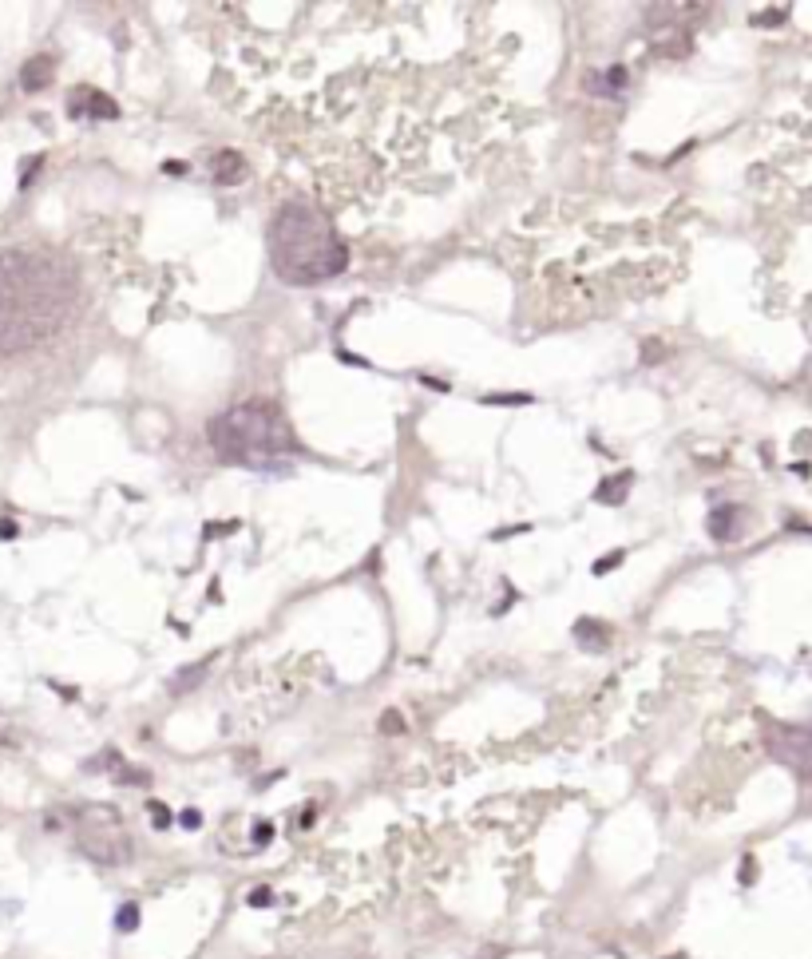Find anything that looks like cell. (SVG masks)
I'll return each mask as SVG.
<instances>
[{
    "label": "cell",
    "instance_id": "obj_12",
    "mask_svg": "<svg viewBox=\"0 0 812 959\" xmlns=\"http://www.w3.org/2000/svg\"><path fill=\"white\" fill-rule=\"evenodd\" d=\"M488 401H492V405H527L531 397H527V393H519V397H488Z\"/></svg>",
    "mask_w": 812,
    "mask_h": 959
},
{
    "label": "cell",
    "instance_id": "obj_13",
    "mask_svg": "<svg viewBox=\"0 0 812 959\" xmlns=\"http://www.w3.org/2000/svg\"><path fill=\"white\" fill-rule=\"evenodd\" d=\"M785 20V8H769V16H757V24H781Z\"/></svg>",
    "mask_w": 812,
    "mask_h": 959
},
{
    "label": "cell",
    "instance_id": "obj_3",
    "mask_svg": "<svg viewBox=\"0 0 812 959\" xmlns=\"http://www.w3.org/2000/svg\"><path fill=\"white\" fill-rule=\"evenodd\" d=\"M206 436L214 444V452L230 464H278L282 456L294 452V428L282 417V409L266 405V401H250V405H234L226 413H218Z\"/></svg>",
    "mask_w": 812,
    "mask_h": 959
},
{
    "label": "cell",
    "instance_id": "obj_6",
    "mask_svg": "<svg viewBox=\"0 0 812 959\" xmlns=\"http://www.w3.org/2000/svg\"><path fill=\"white\" fill-rule=\"evenodd\" d=\"M52 72H56V60H52V56H36V60H28V64H24V72H20V84H24L28 92H36V88H44V84L52 80Z\"/></svg>",
    "mask_w": 812,
    "mask_h": 959
},
{
    "label": "cell",
    "instance_id": "obj_1",
    "mask_svg": "<svg viewBox=\"0 0 812 959\" xmlns=\"http://www.w3.org/2000/svg\"><path fill=\"white\" fill-rule=\"evenodd\" d=\"M72 266L40 250L0 254V353H28L52 341L76 310Z\"/></svg>",
    "mask_w": 812,
    "mask_h": 959
},
{
    "label": "cell",
    "instance_id": "obj_15",
    "mask_svg": "<svg viewBox=\"0 0 812 959\" xmlns=\"http://www.w3.org/2000/svg\"><path fill=\"white\" fill-rule=\"evenodd\" d=\"M397 726H401L397 714H389V718H385V734H397Z\"/></svg>",
    "mask_w": 812,
    "mask_h": 959
},
{
    "label": "cell",
    "instance_id": "obj_8",
    "mask_svg": "<svg viewBox=\"0 0 812 959\" xmlns=\"http://www.w3.org/2000/svg\"><path fill=\"white\" fill-rule=\"evenodd\" d=\"M737 520H741V508H733V504L717 508V512L710 516V535H713V539H733V535H737V528H741Z\"/></svg>",
    "mask_w": 812,
    "mask_h": 959
},
{
    "label": "cell",
    "instance_id": "obj_4",
    "mask_svg": "<svg viewBox=\"0 0 812 959\" xmlns=\"http://www.w3.org/2000/svg\"><path fill=\"white\" fill-rule=\"evenodd\" d=\"M765 746L769 757L781 761L785 769H793L797 777H812V722L801 726H769L765 730Z\"/></svg>",
    "mask_w": 812,
    "mask_h": 959
},
{
    "label": "cell",
    "instance_id": "obj_16",
    "mask_svg": "<svg viewBox=\"0 0 812 959\" xmlns=\"http://www.w3.org/2000/svg\"><path fill=\"white\" fill-rule=\"evenodd\" d=\"M0 535H4V539H12V535H16V524H0Z\"/></svg>",
    "mask_w": 812,
    "mask_h": 959
},
{
    "label": "cell",
    "instance_id": "obj_11",
    "mask_svg": "<svg viewBox=\"0 0 812 959\" xmlns=\"http://www.w3.org/2000/svg\"><path fill=\"white\" fill-rule=\"evenodd\" d=\"M115 924H119V928H123V932H131V928H135V924H139V908H135V904H127V908H123V912H119V916H115Z\"/></svg>",
    "mask_w": 812,
    "mask_h": 959
},
{
    "label": "cell",
    "instance_id": "obj_10",
    "mask_svg": "<svg viewBox=\"0 0 812 959\" xmlns=\"http://www.w3.org/2000/svg\"><path fill=\"white\" fill-rule=\"evenodd\" d=\"M626 484H630V476H618V480H610V484H607L610 492H603L599 500H603V504H618V500H622V488H626Z\"/></svg>",
    "mask_w": 812,
    "mask_h": 959
},
{
    "label": "cell",
    "instance_id": "obj_7",
    "mask_svg": "<svg viewBox=\"0 0 812 959\" xmlns=\"http://www.w3.org/2000/svg\"><path fill=\"white\" fill-rule=\"evenodd\" d=\"M626 84H630V72H626L622 64H614V68H610V72H603V76H591V84H587V88H591L595 96H618Z\"/></svg>",
    "mask_w": 812,
    "mask_h": 959
},
{
    "label": "cell",
    "instance_id": "obj_9",
    "mask_svg": "<svg viewBox=\"0 0 812 959\" xmlns=\"http://www.w3.org/2000/svg\"><path fill=\"white\" fill-rule=\"evenodd\" d=\"M84 100H88V115H100V119H115L119 115V107H115V100H107L103 92H96V88H76Z\"/></svg>",
    "mask_w": 812,
    "mask_h": 959
},
{
    "label": "cell",
    "instance_id": "obj_5",
    "mask_svg": "<svg viewBox=\"0 0 812 959\" xmlns=\"http://www.w3.org/2000/svg\"><path fill=\"white\" fill-rule=\"evenodd\" d=\"M210 171H214L218 183H238V179L246 175V159H242L238 151H218V155L210 159Z\"/></svg>",
    "mask_w": 812,
    "mask_h": 959
},
{
    "label": "cell",
    "instance_id": "obj_14",
    "mask_svg": "<svg viewBox=\"0 0 812 959\" xmlns=\"http://www.w3.org/2000/svg\"><path fill=\"white\" fill-rule=\"evenodd\" d=\"M163 171H167V175H187V163H167Z\"/></svg>",
    "mask_w": 812,
    "mask_h": 959
},
{
    "label": "cell",
    "instance_id": "obj_2",
    "mask_svg": "<svg viewBox=\"0 0 812 959\" xmlns=\"http://www.w3.org/2000/svg\"><path fill=\"white\" fill-rule=\"evenodd\" d=\"M270 262L282 282L317 286L349 266V250L313 203H286L270 222Z\"/></svg>",
    "mask_w": 812,
    "mask_h": 959
}]
</instances>
